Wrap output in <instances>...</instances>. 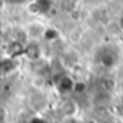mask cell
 <instances>
[{
	"label": "cell",
	"instance_id": "1",
	"mask_svg": "<svg viewBox=\"0 0 123 123\" xmlns=\"http://www.w3.org/2000/svg\"><path fill=\"white\" fill-rule=\"evenodd\" d=\"M46 29H47L46 23H43L40 20H31L25 27V34L29 42H39V40H43Z\"/></svg>",
	"mask_w": 123,
	"mask_h": 123
},
{
	"label": "cell",
	"instance_id": "2",
	"mask_svg": "<svg viewBox=\"0 0 123 123\" xmlns=\"http://www.w3.org/2000/svg\"><path fill=\"white\" fill-rule=\"evenodd\" d=\"M23 56L30 60H39L42 57V46L39 44V42H27L25 44Z\"/></svg>",
	"mask_w": 123,
	"mask_h": 123
},
{
	"label": "cell",
	"instance_id": "3",
	"mask_svg": "<svg viewBox=\"0 0 123 123\" xmlns=\"http://www.w3.org/2000/svg\"><path fill=\"white\" fill-rule=\"evenodd\" d=\"M74 82H76V80H73L70 76L63 74V76H60V77L57 79V82H56V89L59 90L60 94H67V93L73 92V89H74Z\"/></svg>",
	"mask_w": 123,
	"mask_h": 123
},
{
	"label": "cell",
	"instance_id": "4",
	"mask_svg": "<svg viewBox=\"0 0 123 123\" xmlns=\"http://www.w3.org/2000/svg\"><path fill=\"white\" fill-rule=\"evenodd\" d=\"M63 116H79V105L73 99H64L60 106Z\"/></svg>",
	"mask_w": 123,
	"mask_h": 123
},
{
	"label": "cell",
	"instance_id": "5",
	"mask_svg": "<svg viewBox=\"0 0 123 123\" xmlns=\"http://www.w3.org/2000/svg\"><path fill=\"white\" fill-rule=\"evenodd\" d=\"M100 89L102 92L107 93V94H113L117 89V82L115 77L112 76H105L100 79Z\"/></svg>",
	"mask_w": 123,
	"mask_h": 123
},
{
	"label": "cell",
	"instance_id": "6",
	"mask_svg": "<svg viewBox=\"0 0 123 123\" xmlns=\"http://www.w3.org/2000/svg\"><path fill=\"white\" fill-rule=\"evenodd\" d=\"M115 112H116V116L117 117L123 119V92L119 94V100L115 105Z\"/></svg>",
	"mask_w": 123,
	"mask_h": 123
},
{
	"label": "cell",
	"instance_id": "7",
	"mask_svg": "<svg viewBox=\"0 0 123 123\" xmlns=\"http://www.w3.org/2000/svg\"><path fill=\"white\" fill-rule=\"evenodd\" d=\"M115 23H116L117 29L120 30V33H123V13H122V14H119V16H117V19L115 20Z\"/></svg>",
	"mask_w": 123,
	"mask_h": 123
},
{
	"label": "cell",
	"instance_id": "8",
	"mask_svg": "<svg viewBox=\"0 0 123 123\" xmlns=\"http://www.w3.org/2000/svg\"><path fill=\"white\" fill-rule=\"evenodd\" d=\"M27 123H47V120L43 119V117H40V116H34V117H31Z\"/></svg>",
	"mask_w": 123,
	"mask_h": 123
},
{
	"label": "cell",
	"instance_id": "9",
	"mask_svg": "<svg viewBox=\"0 0 123 123\" xmlns=\"http://www.w3.org/2000/svg\"><path fill=\"white\" fill-rule=\"evenodd\" d=\"M96 123H115L113 119H100V120H97Z\"/></svg>",
	"mask_w": 123,
	"mask_h": 123
},
{
	"label": "cell",
	"instance_id": "10",
	"mask_svg": "<svg viewBox=\"0 0 123 123\" xmlns=\"http://www.w3.org/2000/svg\"><path fill=\"white\" fill-rule=\"evenodd\" d=\"M120 1H123V0H120Z\"/></svg>",
	"mask_w": 123,
	"mask_h": 123
}]
</instances>
